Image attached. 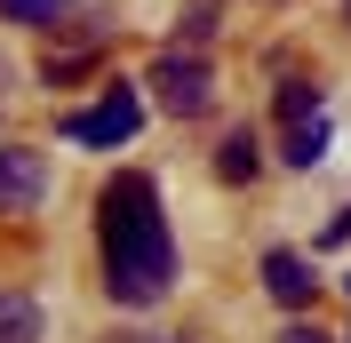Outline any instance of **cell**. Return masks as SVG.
Masks as SVG:
<instances>
[{
  "label": "cell",
  "instance_id": "6da1fadb",
  "mask_svg": "<svg viewBox=\"0 0 351 343\" xmlns=\"http://www.w3.org/2000/svg\"><path fill=\"white\" fill-rule=\"evenodd\" d=\"M96 239H104V296L120 311H152L176 287V239H168V208H160L152 176H112L96 200Z\"/></svg>",
  "mask_w": 351,
  "mask_h": 343
},
{
  "label": "cell",
  "instance_id": "7a4b0ae2",
  "mask_svg": "<svg viewBox=\"0 0 351 343\" xmlns=\"http://www.w3.org/2000/svg\"><path fill=\"white\" fill-rule=\"evenodd\" d=\"M144 128V96H136L128 80L120 88H104L88 112H64V136L72 144H88V152H112V144H128V136Z\"/></svg>",
  "mask_w": 351,
  "mask_h": 343
},
{
  "label": "cell",
  "instance_id": "3957f363",
  "mask_svg": "<svg viewBox=\"0 0 351 343\" xmlns=\"http://www.w3.org/2000/svg\"><path fill=\"white\" fill-rule=\"evenodd\" d=\"M152 88H160V104H168L176 120H199V112L216 104V72H208L199 48H168L152 64Z\"/></svg>",
  "mask_w": 351,
  "mask_h": 343
},
{
  "label": "cell",
  "instance_id": "277c9868",
  "mask_svg": "<svg viewBox=\"0 0 351 343\" xmlns=\"http://www.w3.org/2000/svg\"><path fill=\"white\" fill-rule=\"evenodd\" d=\"M48 192V168L32 144H0V215H32Z\"/></svg>",
  "mask_w": 351,
  "mask_h": 343
},
{
  "label": "cell",
  "instance_id": "5b68a950",
  "mask_svg": "<svg viewBox=\"0 0 351 343\" xmlns=\"http://www.w3.org/2000/svg\"><path fill=\"white\" fill-rule=\"evenodd\" d=\"M263 287H271V296H280L287 311H304V303H311V287H319V279H311V263L295 256V248H271V256H263Z\"/></svg>",
  "mask_w": 351,
  "mask_h": 343
},
{
  "label": "cell",
  "instance_id": "8992f818",
  "mask_svg": "<svg viewBox=\"0 0 351 343\" xmlns=\"http://www.w3.org/2000/svg\"><path fill=\"white\" fill-rule=\"evenodd\" d=\"M256 168H263V144H256V128H232V136H223V152H216V176H223V184H247Z\"/></svg>",
  "mask_w": 351,
  "mask_h": 343
},
{
  "label": "cell",
  "instance_id": "52a82bcc",
  "mask_svg": "<svg viewBox=\"0 0 351 343\" xmlns=\"http://www.w3.org/2000/svg\"><path fill=\"white\" fill-rule=\"evenodd\" d=\"M0 343H40V303L0 287Z\"/></svg>",
  "mask_w": 351,
  "mask_h": 343
},
{
  "label": "cell",
  "instance_id": "ba28073f",
  "mask_svg": "<svg viewBox=\"0 0 351 343\" xmlns=\"http://www.w3.org/2000/svg\"><path fill=\"white\" fill-rule=\"evenodd\" d=\"M287 160H295V168L328 160V112H319V120H295V128H287Z\"/></svg>",
  "mask_w": 351,
  "mask_h": 343
},
{
  "label": "cell",
  "instance_id": "9c48e42d",
  "mask_svg": "<svg viewBox=\"0 0 351 343\" xmlns=\"http://www.w3.org/2000/svg\"><path fill=\"white\" fill-rule=\"evenodd\" d=\"M280 120H287V128H295V120H319V88H311V80H287L280 88Z\"/></svg>",
  "mask_w": 351,
  "mask_h": 343
},
{
  "label": "cell",
  "instance_id": "30bf717a",
  "mask_svg": "<svg viewBox=\"0 0 351 343\" xmlns=\"http://www.w3.org/2000/svg\"><path fill=\"white\" fill-rule=\"evenodd\" d=\"M64 8H72V0H0V16H8V24H56Z\"/></svg>",
  "mask_w": 351,
  "mask_h": 343
},
{
  "label": "cell",
  "instance_id": "8fae6325",
  "mask_svg": "<svg viewBox=\"0 0 351 343\" xmlns=\"http://www.w3.org/2000/svg\"><path fill=\"white\" fill-rule=\"evenodd\" d=\"M280 343H335V335H319V327H287Z\"/></svg>",
  "mask_w": 351,
  "mask_h": 343
},
{
  "label": "cell",
  "instance_id": "7c38bea8",
  "mask_svg": "<svg viewBox=\"0 0 351 343\" xmlns=\"http://www.w3.org/2000/svg\"><path fill=\"white\" fill-rule=\"evenodd\" d=\"M335 239H351V208H343V215L328 224V248H335Z\"/></svg>",
  "mask_w": 351,
  "mask_h": 343
},
{
  "label": "cell",
  "instance_id": "4fadbf2b",
  "mask_svg": "<svg viewBox=\"0 0 351 343\" xmlns=\"http://www.w3.org/2000/svg\"><path fill=\"white\" fill-rule=\"evenodd\" d=\"M8 80H16V72H8V56H0V88H8Z\"/></svg>",
  "mask_w": 351,
  "mask_h": 343
},
{
  "label": "cell",
  "instance_id": "5bb4252c",
  "mask_svg": "<svg viewBox=\"0 0 351 343\" xmlns=\"http://www.w3.org/2000/svg\"><path fill=\"white\" fill-rule=\"evenodd\" d=\"M343 24H351V0H343Z\"/></svg>",
  "mask_w": 351,
  "mask_h": 343
},
{
  "label": "cell",
  "instance_id": "9a60e30c",
  "mask_svg": "<svg viewBox=\"0 0 351 343\" xmlns=\"http://www.w3.org/2000/svg\"><path fill=\"white\" fill-rule=\"evenodd\" d=\"M152 343H176V335H152Z\"/></svg>",
  "mask_w": 351,
  "mask_h": 343
},
{
  "label": "cell",
  "instance_id": "2e32d148",
  "mask_svg": "<svg viewBox=\"0 0 351 343\" xmlns=\"http://www.w3.org/2000/svg\"><path fill=\"white\" fill-rule=\"evenodd\" d=\"M343 287H351V279H343Z\"/></svg>",
  "mask_w": 351,
  "mask_h": 343
}]
</instances>
